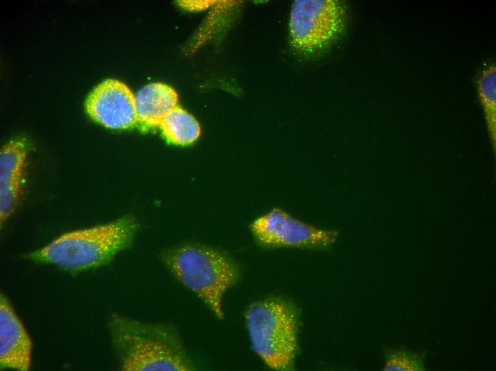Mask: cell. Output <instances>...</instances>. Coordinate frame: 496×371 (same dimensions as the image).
Returning <instances> with one entry per match:
<instances>
[{
    "instance_id": "obj_1",
    "label": "cell",
    "mask_w": 496,
    "mask_h": 371,
    "mask_svg": "<svg viewBox=\"0 0 496 371\" xmlns=\"http://www.w3.org/2000/svg\"><path fill=\"white\" fill-rule=\"evenodd\" d=\"M111 341L123 370H192L177 330L172 325L145 322L117 314L108 321Z\"/></svg>"
},
{
    "instance_id": "obj_2",
    "label": "cell",
    "mask_w": 496,
    "mask_h": 371,
    "mask_svg": "<svg viewBox=\"0 0 496 371\" xmlns=\"http://www.w3.org/2000/svg\"><path fill=\"white\" fill-rule=\"evenodd\" d=\"M138 228L127 215L113 222L65 233L29 258L77 272L103 265L132 243Z\"/></svg>"
},
{
    "instance_id": "obj_3",
    "label": "cell",
    "mask_w": 496,
    "mask_h": 371,
    "mask_svg": "<svg viewBox=\"0 0 496 371\" xmlns=\"http://www.w3.org/2000/svg\"><path fill=\"white\" fill-rule=\"evenodd\" d=\"M164 261L171 273L196 295L219 319H224L222 298L239 278L236 263L226 254L190 244L170 251Z\"/></svg>"
},
{
    "instance_id": "obj_4",
    "label": "cell",
    "mask_w": 496,
    "mask_h": 371,
    "mask_svg": "<svg viewBox=\"0 0 496 371\" xmlns=\"http://www.w3.org/2000/svg\"><path fill=\"white\" fill-rule=\"evenodd\" d=\"M245 322L251 347L267 366L294 368L299 322L294 305L279 298L254 302L246 310Z\"/></svg>"
},
{
    "instance_id": "obj_5",
    "label": "cell",
    "mask_w": 496,
    "mask_h": 371,
    "mask_svg": "<svg viewBox=\"0 0 496 371\" xmlns=\"http://www.w3.org/2000/svg\"><path fill=\"white\" fill-rule=\"evenodd\" d=\"M347 19V9L339 0L294 1L288 26L291 48L304 58L324 53L342 36Z\"/></svg>"
},
{
    "instance_id": "obj_6",
    "label": "cell",
    "mask_w": 496,
    "mask_h": 371,
    "mask_svg": "<svg viewBox=\"0 0 496 371\" xmlns=\"http://www.w3.org/2000/svg\"><path fill=\"white\" fill-rule=\"evenodd\" d=\"M250 228L257 242L268 248L326 250L334 244L339 236L336 230L316 228L279 207L257 218Z\"/></svg>"
},
{
    "instance_id": "obj_7",
    "label": "cell",
    "mask_w": 496,
    "mask_h": 371,
    "mask_svg": "<svg viewBox=\"0 0 496 371\" xmlns=\"http://www.w3.org/2000/svg\"><path fill=\"white\" fill-rule=\"evenodd\" d=\"M90 117L112 129H128L137 126L135 96L124 83L106 79L89 93L85 103Z\"/></svg>"
},
{
    "instance_id": "obj_8",
    "label": "cell",
    "mask_w": 496,
    "mask_h": 371,
    "mask_svg": "<svg viewBox=\"0 0 496 371\" xmlns=\"http://www.w3.org/2000/svg\"><path fill=\"white\" fill-rule=\"evenodd\" d=\"M31 340L8 298H0V367L26 371L30 369Z\"/></svg>"
},
{
    "instance_id": "obj_9",
    "label": "cell",
    "mask_w": 496,
    "mask_h": 371,
    "mask_svg": "<svg viewBox=\"0 0 496 371\" xmlns=\"http://www.w3.org/2000/svg\"><path fill=\"white\" fill-rule=\"evenodd\" d=\"M26 153V142L20 138L8 142L1 151V225L13 214L19 204L23 188Z\"/></svg>"
},
{
    "instance_id": "obj_10",
    "label": "cell",
    "mask_w": 496,
    "mask_h": 371,
    "mask_svg": "<svg viewBox=\"0 0 496 371\" xmlns=\"http://www.w3.org/2000/svg\"><path fill=\"white\" fill-rule=\"evenodd\" d=\"M137 126L142 131L158 127L164 117L177 106L178 95L170 86L152 83L135 96Z\"/></svg>"
},
{
    "instance_id": "obj_11",
    "label": "cell",
    "mask_w": 496,
    "mask_h": 371,
    "mask_svg": "<svg viewBox=\"0 0 496 371\" xmlns=\"http://www.w3.org/2000/svg\"><path fill=\"white\" fill-rule=\"evenodd\" d=\"M159 127L165 138L175 145H190L197 141L201 133L199 122L178 106L164 117Z\"/></svg>"
},
{
    "instance_id": "obj_12",
    "label": "cell",
    "mask_w": 496,
    "mask_h": 371,
    "mask_svg": "<svg viewBox=\"0 0 496 371\" xmlns=\"http://www.w3.org/2000/svg\"><path fill=\"white\" fill-rule=\"evenodd\" d=\"M478 100L482 106L492 151L496 152V65L484 68L476 81Z\"/></svg>"
},
{
    "instance_id": "obj_13",
    "label": "cell",
    "mask_w": 496,
    "mask_h": 371,
    "mask_svg": "<svg viewBox=\"0 0 496 371\" xmlns=\"http://www.w3.org/2000/svg\"><path fill=\"white\" fill-rule=\"evenodd\" d=\"M384 371H424L426 352H415L404 347H387L384 350Z\"/></svg>"
},
{
    "instance_id": "obj_14",
    "label": "cell",
    "mask_w": 496,
    "mask_h": 371,
    "mask_svg": "<svg viewBox=\"0 0 496 371\" xmlns=\"http://www.w3.org/2000/svg\"><path fill=\"white\" fill-rule=\"evenodd\" d=\"M215 1H181V5L185 7L186 9H190V10H197V9H203L211 4H214Z\"/></svg>"
}]
</instances>
